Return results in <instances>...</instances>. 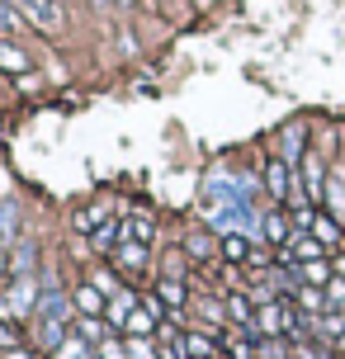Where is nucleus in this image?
I'll return each instance as SVG.
<instances>
[{
  "label": "nucleus",
  "mask_w": 345,
  "mask_h": 359,
  "mask_svg": "<svg viewBox=\"0 0 345 359\" xmlns=\"http://www.w3.org/2000/svg\"><path fill=\"white\" fill-rule=\"evenodd\" d=\"M72 298H76V312H81V317H104V312H109V303H104V288H95V284H81Z\"/></svg>",
  "instance_id": "obj_8"
},
{
  "label": "nucleus",
  "mask_w": 345,
  "mask_h": 359,
  "mask_svg": "<svg viewBox=\"0 0 345 359\" xmlns=\"http://www.w3.org/2000/svg\"><path fill=\"white\" fill-rule=\"evenodd\" d=\"M203 198H208V208H213V203H241V189H236L232 175L208 170V175H203Z\"/></svg>",
  "instance_id": "obj_6"
},
{
  "label": "nucleus",
  "mask_w": 345,
  "mask_h": 359,
  "mask_svg": "<svg viewBox=\"0 0 345 359\" xmlns=\"http://www.w3.org/2000/svg\"><path fill=\"white\" fill-rule=\"evenodd\" d=\"M57 359H100L90 350V341H81V336H72V341L62 345V350H57Z\"/></svg>",
  "instance_id": "obj_27"
},
{
  "label": "nucleus",
  "mask_w": 345,
  "mask_h": 359,
  "mask_svg": "<svg viewBox=\"0 0 345 359\" xmlns=\"http://www.w3.org/2000/svg\"><path fill=\"white\" fill-rule=\"evenodd\" d=\"M327 203H331V213H336V222L345 227V175L341 170L327 180Z\"/></svg>",
  "instance_id": "obj_18"
},
{
  "label": "nucleus",
  "mask_w": 345,
  "mask_h": 359,
  "mask_svg": "<svg viewBox=\"0 0 345 359\" xmlns=\"http://www.w3.org/2000/svg\"><path fill=\"white\" fill-rule=\"evenodd\" d=\"M123 331H128V336H156V331H161V307L147 298V307H137V312L128 317Z\"/></svg>",
  "instance_id": "obj_7"
},
{
  "label": "nucleus",
  "mask_w": 345,
  "mask_h": 359,
  "mask_svg": "<svg viewBox=\"0 0 345 359\" xmlns=\"http://www.w3.org/2000/svg\"><path fill=\"white\" fill-rule=\"evenodd\" d=\"M81 341H90V345H100V341H109V336H104V331H109V322H104V317H81Z\"/></svg>",
  "instance_id": "obj_20"
},
{
  "label": "nucleus",
  "mask_w": 345,
  "mask_h": 359,
  "mask_svg": "<svg viewBox=\"0 0 345 359\" xmlns=\"http://www.w3.org/2000/svg\"><path fill=\"white\" fill-rule=\"evenodd\" d=\"M327 303H331V312H341V307H345V279H331V284H327Z\"/></svg>",
  "instance_id": "obj_32"
},
{
  "label": "nucleus",
  "mask_w": 345,
  "mask_h": 359,
  "mask_svg": "<svg viewBox=\"0 0 345 359\" xmlns=\"http://www.w3.org/2000/svg\"><path fill=\"white\" fill-rule=\"evenodd\" d=\"M19 24H24V15H19L10 0H0V38H15V34H19Z\"/></svg>",
  "instance_id": "obj_23"
},
{
  "label": "nucleus",
  "mask_w": 345,
  "mask_h": 359,
  "mask_svg": "<svg viewBox=\"0 0 345 359\" xmlns=\"http://www.w3.org/2000/svg\"><path fill=\"white\" fill-rule=\"evenodd\" d=\"M10 5H15L34 29H43V34H57V29H62V0H10Z\"/></svg>",
  "instance_id": "obj_4"
},
{
  "label": "nucleus",
  "mask_w": 345,
  "mask_h": 359,
  "mask_svg": "<svg viewBox=\"0 0 345 359\" xmlns=\"http://www.w3.org/2000/svg\"><path fill=\"white\" fill-rule=\"evenodd\" d=\"M100 217H104V208H81V213L72 217V227H76V232H86V236H90L95 227H100Z\"/></svg>",
  "instance_id": "obj_29"
},
{
  "label": "nucleus",
  "mask_w": 345,
  "mask_h": 359,
  "mask_svg": "<svg viewBox=\"0 0 345 359\" xmlns=\"http://www.w3.org/2000/svg\"><path fill=\"white\" fill-rule=\"evenodd\" d=\"M218 251L227 255L232 265H251V260H255L251 241H246V236H241V232H227V236H218Z\"/></svg>",
  "instance_id": "obj_9"
},
{
  "label": "nucleus",
  "mask_w": 345,
  "mask_h": 359,
  "mask_svg": "<svg viewBox=\"0 0 345 359\" xmlns=\"http://www.w3.org/2000/svg\"><path fill=\"white\" fill-rule=\"evenodd\" d=\"M336 274H341V279H345V255H341V260H336Z\"/></svg>",
  "instance_id": "obj_35"
},
{
  "label": "nucleus",
  "mask_w": 345,
  "mask_h": 359,
  "mask_svg": "<svg viewBox=\"0 0 345 359\" xmlns=\"http://www.w3.org/2000/svg\"><path fill=\"white\" fill-rule=\"evenodd\" d=\"M293 180H298V170H293L284 156H274V161H265V194L279 198V203H289L293 194Z\"/></svg>",
  "instance_id": "obj_5"
},
{
  "label": "nucleus",
  "mask_w": 345,
  "mask_h": 359,
  "mask_svg": "<svg viewBox=\"0 0 345 359\" xmlns=\"http://www.w3.org/2000/svg\"><path fill=\"white\" fill-rule=\"evenodd\" d=\"M114 265L128 269V274H142V269H147V246H142V241H123V246L114 251Z\"/></svg>",
  "instance_id": "obj_10"
},
{
  "label": "nucleus",
  "mask_w": 345,
  "mask_h": 359,
  "mask_svg": "<svg viewBox=\"0 0 345 359\" xmlns=\"http://www.w3.org/2000/svg\"><path fill=\"white\" fill-rule=\"evenodd\" d=\"M0 274H5V251H0Z\"/></svg>",
  "instance_id": "obj_36"
},
{
  "label": "nucleus",
  "mask_w": 345,
  "mask_h": 359,
  "mask_svg": "<svg viewBox=\"0 0 345 359\" xmlns=\"http://www.w3.org/2000/svg\"><path fill=\"white\" fill-rule=\"evenodd\" d=\"M128 359H161V350L151 345V336H128Z\"/></svg>",
  "instance_id": "obj_26"
},
{
  "label": "nucleus",
  "mask_w": 345,
  "mask_h": 359,
  "mask_svg": "<svg viewBox=\"0 0 345 359\" xmlns=\"http://www.w3.org/2000/svg\"><path fill=\"white\" fill-rule=\"evenodd\" d=\"M119 236H123V232H119V222H114V217H104V222L90 232V246H95V251H119V246H123Z\"/></svg>",
  "instance_id": "obj_13"
},
{
  "label": "nucleus",
  "mask_w": 345,
  "mask_h": 359,
  "mask_svg": "<svg viewBox=\"0 0 345 359\" xmlns=\"http://www.w3.org/2000/svg\"><path fill=\"white\" fill-rule=\"evenodd\" d=\"M184 345V355H194V359H213L218 355V341L208 336V331H189V336H180Z\"/></svg>",
  "instance_id": "obj_12"
},
{
  "label": "nucleus",
  "mask_w": 345,
  "mask_h": 359,
  "mask_svg": "<svg viewBox=\"0 0 345 359\" xmlns=\"http://www.w3.org/2000/svg\"><path fill=\"white\" fill-rule=\"evenodd\" d=\"M15 345H19V336H15L5 322H0V350H15Z\"/></svg>",
  "instance_id": "obj_33"
},
{
  "label": "nucleus",
  "mask_w": 345,
  "mask_h": 359,
  "mask_svg": "<svg viewBox=\"0 0 345 359\" xmlns=\"http://www.w3.org/2000/svg\"><path fill=\"white\" fill-rule=\"evenodd\" d=\"M95 355H100V359H128V341H114V336H109V341L95 345Z\"/></svg>",
  "instance_id": "obj_30"
},
{
  "label": "nucleus",
  "mask_w": 345,
  "mask_h": 359,
  "mask_svg": "<svg viewBox=\"0 0 345 359\" xmlns=\"http://www.w3.org/2000/svg\"><path fill=\"white\" fill-rule=\"evenodd\" d=\"M38 303H43V293H38L34 274H15L10 293L0 298V312L5 317H38Z\"/></svg>",
  "instance_id": "obj_1"
},
{
  "label": "nucleus",
  "mask_w": 345,
  "mask_h": 359,
  "mask_svg": "<svg viewBox=\"0 0 345 359\" xmlns=\"http://www.w3.org/2000/svg\"><path fill=\"white\" fill-rule=\"evenodd\" d=\"M341 359H345V355H341Z\"/></svg>",
  "instance_id": "obj_37"
},
{
  "label": "nucleus",
  "mask_w": 345,
  "mask_h": 359,
  "mask_svg": "<svg viewBox=\"0 0 345 359\" xmlns=\"http://www.w3.org/2000/svg\"><path fill=\"white\" fill-rule=\"evenodd\" d=\"M203 222H208L218 236H227V232H236V227H251L255 208H246V203H213V208L203 213Z\"/></svg>",
  "instance_id": "obj_2"
},
{
  "label": "nucleus",
  "mask_w": 345,
  "mask_h": 359,
  "mask_svg": "<svg viewBox=\"0 0 345 359\" xmlns=\"http://www.w3.org/2000/svg\"><path fill=\"white\" fill-rule=\"evenodd\" d=\"M284 161L293 165V170H298V165H303V128H284Z\"/></svg>",
  "instance_id": "obj_19"
},
{
  "label": "nucleus",
  "mask_w": 345,
  "mask_h": 359,
  "mask_svg": "<svg viewBox=\"0 0 345 359\" xmlns=\"http://www.w3.org/2000/svg\"><path fill=\"white\" fill-rule=\"evenodd\" d=\"M0 359H29V355H24V350H5Z\"/></svg>",
  "instance_id": "obj_34"
},
{
  "label": "nucleus",
  "mask_w": 345,
  "mask_h": 359,
  "mask_svg": "<svg viewBox=\"0 0 345 359\" xmlns=\"http://www.w3.org/2000/svg\"><path fill=\"white\" fill-rule=\"evenodd\" d=\"M255 298L251 293H227V312H232V322H241L246 331H251V322H255Z\"/></svg>",
  "instance_id": "obj_16"
},
{
  "label": "nucleus",
  "mask_w": 345,
  "mask_h": 359,
  "mask_svg": "<svg viewBox=\"0 0 345 359\" xmlns=\"http://www.w3.org/2000/svg\"><path fill=\"white\" fill-rule=\"evenodd\" d=\"M156 298H161L165 307H184V284L180 279H161V284H156Z\"/></svg>",
  "instance_id": "obj_22"
},
{
  "label": "nucleus",
  "mask_w": 345,
  "mask_h": 359,
  "mask_svg": "<svg viewBox=\"0 0 345 359\" xmlns=\"http://www.w3.org/2000/svg\"><path fill=\"white\" fill-rule=\"evenodd\" d=\"M151 236H156V222H151V217H142V213H137V217H133V227H128V241H142V246H147Z\"/></svg>",
  "instance_id": "obj_28"
},
{
  "label": "nucleus",
  "mask_w": 345,
  "mask_h": 359,
  "mask_svg": "<svg viewBox=\"0 0 345 359\" xmlns=\"http://www.w3.org/2000/svg\"><path fill=\"white\" fill-rule=\"evenodd\" d=\"M308 232L317 236V241H322V246H341L345 227H341V222H331V217H322V213H317V217H312V227H308Z\"/></svg>",
  "instance_id": "obj_15"
},
{
  "label": "nucleus",
  "mask_w": 345,
  "mask_h": 359,
  "mask_svg": "<svg viewBox=\"0 0 345 359\" xmlns=\"http://www.w3.org/2000/svg\"><path fill=\"white\" fill-rule=\"evenodd\" d=\"M24 67H29V57L19 53L15 43H5V38H0V72H24Z\"/></svg>",
  "instance_id": "obj_21"
},
{
  "label": "nucleus",
  "mask_w": 345,
  "mask_h": 359,
  "mask_svg": "<svg viewBox=\"0 0 345 359\" xmlns=\"http://www.w3.org/2000/svg\"><path fill=\"white\" fill-rule=\"evenodd\" d=\"M265 222V241H274V246H284L298 227H293V217H284V213H270V217H260Z\"/></svg>",
  "instance_id": "obj_14"
},
{
  "label": "nucleus",
  "mask_w": 345,
  "mask_h": 359,
  "mask_svg": "<svg viewBox=\"0 0 345 359\" xmlns=\"http://www.w3.org/2000/svg\"><path fill=\"white\" fill-rule=\"evenodd\" d=\"M15 274H34V246H29V241L15 246Z\"/></svg>",
  "instance_id": "obj_31"
},
{
  "label": "nucleus",
  "mask_w": 345,
  "mask_h": 359,
  "mask_svg": "<svg viewBox=\"0 0 345 359\" xmlns=\"http://www.w3.org/2000/svg\"><path fill=\"white\" fill-rule=\"evenodd\" d=\"M322 251H327V246H322L312 232H293L289 241L279 246V265H284V269H298V265H308V260H322Z\"/></svg>",
  "instance_id": "obj_3"
},
{
  "label": "nucleus",
  "mask_w": 345,
  "mask_h": 359,
  "mask_svg": "<svg viewBox=\"0 0 345 359\" xmlns=\"http://www.w3.org/2000/svg\"><path fill=\"white\" fill-rule=\"evenodd\" d=\"M298 279H303V284H312V288H317V284H331V279H336V260H308Z\"/></svg>",
  "instance_id": "obj_17"
},
{
  "label": "nucleus",
  "mask_w": 345,
  "mask_h": 359,
  "mask_svg": "<svg viewBox=\"0 0 345 359\" xmlns=\"http://www.w3.org/2000/svg\"><path fill=\"white\" fill-rule=\"evenodd\" d=\"M298 307H303V312H322V307H331V303H327V293H322V288L303 284V288H298Z\"/></svg>",
  "instance_id": "obj_25"
},
{
  "label": "nucleus",
  "mask_w": 345,
  "mask_h": 359,
  "mask_svg": "<svg viewBox=\"0 0 345 359\" xmlns=\"http://www.w3.org/2000/svg\"><path fill=\"white\" fill-rule=\"evenodd\" d=\"M137 312V293H128V288H119L109 298V312H104V322L109 326H128V317Z\"/></svg>",
  "instance_id": "obj_11"
},
{
  "label": "nucleus",
  "mask_w": 345,
  "mask_h": 359,
  "mask_svg": "<svg viewBox=\"0 0 345 359\" xmlns=\"http://www.w3.org/2000/svg\"><path fill=\"white\" fill-rule=\"evenodd\" d=\"M15 236H19V208L0 203V241H15Z\"/></svg>",
  "instance_id": "obj_24"
}]
</instances>
